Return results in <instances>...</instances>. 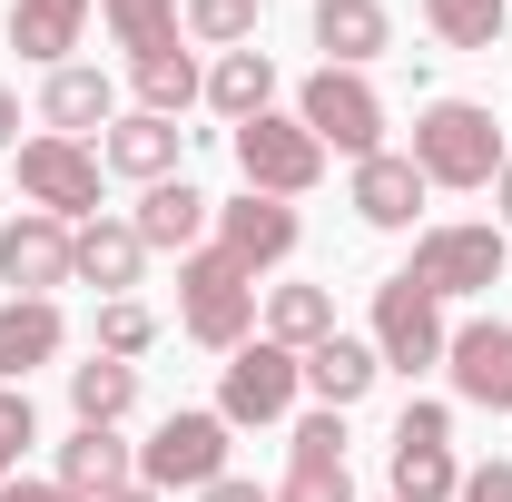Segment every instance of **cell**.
I'll return each mask as SVG.
<instances>
[{"mask_svg": "<svg viewBox=\"0 0 512 502\" xmlns=\"http://www.w3.org/2000/svg\"><path fill=\"white\" fill-rule=\"evenodd\" d=\"M60 345H69V325H60L50 296H10V306H0V384H30Z\"/></svg>", "mask_w": 512, "mask_h": 502, "instance_id": "cell-23", "label": "cell"}, {"mask_svg": "<svg viewBox=\"0 0 512 502\" xmlns=\"http://www.w3.org/2000/svg\"><path fill=\"white\" fill-rule=\"evenodd\" d=\"M0 148H20V99L0 89Z\"/></svg>", "mask_w": 512, "mask_h": 502, "instance_id": "cell-37", "label": "cell"}, {"mask_svg": "<svg viewBox=\"0 0 512 502\" xmlns=\"http://www.w3.org/2000/svg\"><path fill=\"white\" fill-rule=\"evenodd\" d=\"M296 394H306L296 355H286L276 335H256V345L227 355V375H217V414H227V424H286V414H296Z\"/></svg>", "mask_w": 512, "mask_h": 502, "instance_id": "cell-10", "label": "cell"}, {"mask_svg": "<svg viewBox=\"0 0 512 502\" xmlns=\"http://www.w3.org/2000/svg\"><path fill=\"white\" fill-rule=\"evenodd\" d=\"M178 30L207 50H247L256 40V0H178Z\"/></svg>", "mask_w": 512, "mask_h": 502, "instance_id": "cell-31", "label": "cell"}, {"mask_svg": "<svg viewBox=\"0 0 512 502\" xmlns=\"http://www.w3.org/2000/svg\"><path fill=\"white\" fill-rule=\"evenodd\" d=\"M178 325H188L197 345L237 355V345H247V325H256V276H247L227 247L178 256Z\"/></svg>", "mask_w": 512, "mask_h": 502, "instance_id": "cell-2", "label": "cell"}, {"mask_svg": "<svg viewBox=\"0 0 512 502\" xmlns=\"http://www.w3.org/2000/svg\"><path fill=\"white\" fill-rule=\"evenodd\" d=\"M227 414H197V404H178L158 434H148V453H138V483L148 493H207L217 473H227Z\"/></svg>", "mask_w": 512, "mask_h": 502, "instance_id": "cell-5", "label": "cell"}, {"mask_svg": "<svg viewBox=\"0 0 512 502\" xmlns=\"http://www.w3.org/2000/svg\"><path fill=\"white\" fill-rule=\"evenodd\" d=\"M79 30H89V0H10V50L40 69H69Z\"/></svg>", "mask_w": 512, "mask_h": 502, "instance_id": "cell-25", "label": "cell"}, {"mask_svg": "<svg viewBox=\"0 0 512 502\" xmlns=\"http://www.w3.org/2000/svg\"><path fill=\"white\" fill-rule=\"evenodd\" d=\"M128 227H138V247L158 256H197V237H207V227H217V197L197 188V178H158V188L138 197V217H128Z\"/></svg>", "mask_w": 512, "mask_h": 502, "instance_id": "cell-15", "label": "cell"}, {"mask_svg": "<svg viewBox=\"0 0 512 502\" xmlns=\"http://www.w3.org/2000/svg\"><path fill=\"white\" fill-rule=\"evenodd\" d=\"M50 483H69L79 502H109L119 483H138V453L119 443V424H79V434L60 443V473Z\"/></svg>", "mask_w": 512, "mask_h": 502, "instance_id": "cell-22", "label": "cell"}, {"mask_svg": "<svg viewBox=\"0 0 512 502\" xmlns=\"http://www.w3.org/2000/svg\"><path fill=\"white\" fill-rule=\"evenodd\" d=\"M493 207H503V227H512V158H503V178H493Z\"/></svg>", "mask_w": 512, "mask_h": 502, "instance_id": "cell-38", "label": "cell"}, {"mask_svg": "<svg viewBox=\"0 0 512 502\" xmlns=\"http://www.w3.org/2000/svg\"><path fill=\"white\" fill-rule=\"evenodd\" d=\"M453 502H512V463H473V473H463V493Z\"/></svg>", "mask_w": 512, "mask_h": 502, "instance_id": "cell-34", "label": "cell"}, {"mask_svg": "<svg viewBox=\"0 0 512 502\" xmlns=\"http://www.w3.org/2000/svg\"><path fill=\"white\" fill-rule=\"evenodd\" d=\"M286 443H296V453H286V493H276V502H355V473H345V414H306Z\"/></svg>", "mask_w": 512, "mask_h": 502, "instance_id": "cell-14", "label": "cell"}, {"mask_svg": "<svg viewBox=\"0 0 512 502\" xmlns=\"http://www.w3.org/2000/svg\"><path fill=\"white\" fill-rule=\"evenodd\" d=\"M138 266H148V247H138V227H128V217H89V227L69 237V276H79V286H99V296H128V286H138Z\"/></svg>", "mask_w": 512, "mask_h": 502, "instance_id": "cell-21", "label": "cell"}, {"mask_svg": "<svg viewBox=\"0 0 512 502\" xmlns=\"http://www.w3.org/2000/svg\"><path fill=\"white\" fill-rule=\"evenodd\" d=\"M40 119H50V138H99V128L119 119V89H109V69H50L40 79Z\"/></svg>", "mask_w": 512, "mask_h": 502, "instance_id": "cell-17", "label": "cell"}, {"mask_svg": "<svg viewBox=\"0 0 512 502\" xmlns=\"http://www.w3.org/2000/svg\"><path fill=\"white\" fill-rule=\"evenodd\" d=\"M207 109L227 128L266 119V109H276V60H266V50H217V60H207Z\"/></svg>", "mask_w": 512, "mask_h": 502, "instance_id": "cell-24", "label": "cell"}, {"mask_svg": "<svg viewBox=\"0 0 512 502\" xmlns=\"http://www.w3.org/2000/svg\"><path fill=\"white\" fill-rule=\"evenodd\" d=\"M512 20V0H424V30L444 40V50H493Z\"/></svg>", "mask_w": 512, "mask_h": 502, "instance_id": "cell-29", "label": "cell"}, {"mask_svg": "<svg viewBox=\"0 0 512 502\" xmlns=\"http://www.w3.org/2000/svg\"><path fill=\"white\" fill-rule=\"evenodd\" d=\"M178 148H188V128H178V119L128 109V119H109V138H99V168H119V178H138V188H158V178H178Z\"/></svg>", "mask_w": 512, "mask_h": 502, "instance_id": "cell-16", "label": "cell"}, {"mask_svg": "<svg viewBox=\"0 0 512 502\" xmlns=\"http://www.w3.org/2000/svg\"><path fill=\"white\" fill-rule=\"evenodd\" d=\"M148 345H158V315L138 306V296H109V306H99V355H148Z\"/></svg>", "mask_w": 512, "mask_h": 502, "instance_id": "cell-32", "label": "cell"}, {"mask_svg": "<svg viewBox=\"0 0 512 502\" xmlns=\"http://www.w3.org/2000/svg\"><path fill=\"white\" fill-rule=\"evenodd\" d=\"M414 168H424V188H493L503 178V128L483 99H434L424 119H414V148H404Z\"/></svg>", "mask_w": 512, "mask_h": 502, "instance_id": "cell-1", "label": "cell"}, {"mask_svg": "<svg viewBox=\"0 0 512 502\" xmlns=\"http://www.w3.org/2000/svg\"><path fill=\"white\" fill-rule=\"evenodd\" d=\"M404 276H414L434 306H444V296H483V286H503V227H424Z\"/></svg>", "mask_w": 512, "mask_h": 502, "instance_id": "cell-8", "label": "cell"}, {"mask_svg": "<svg viewBox=\"0 0 512 502\" xmlns=\"http://www.w3.org/2000/svg\"><path fill=\"white\" fill-rule=\"evenodd\" d=\"M109 502H168V493H148V483H119V493H109Z\"/></svg>", "mask_w": 512, "mask_h": 502, "instance_id": "cell-39", "label": "cell"}, {"mask_svg": "<svg viewBox=\"0 0 512 502\" xmlns=\"http://www.w3.org/2000/svg\"><path fill=\"white\" fill-rule=\"evenodd\" d=\"M128 89H138V109L148 119H178L188 99H207V69H197V50H148V60H128Z\"/></svg>", "mask_w": 512, "mask_h": 502, "instance_id": "cell-26", "label": "cell"}, {"mask_svg": "<svg viewBox=\"0 0 512 502\" xmlns=\"http://www.w3.org/2000/svg\"><path fill=\"white\" fill-rule=\"evenodd\" d=\"M444 345H453L444 306H434L414 276H384L375 286V355H384V375H424V365H444Z\"/></svg>", "mask_w": 512, "mask_h": 502, "instance_id": "cell-9", "label": "cell"}, {"mask_svg": "<svg viewBox=\"0 0 512 502\" xmlns=\"http://www.w3.org/2000/svg\"><path fill=\"white\" fill-rule=\"evenodd\" d=\"M69 237H79V227L20 207V217L0 227V286H10V296H50V286H69Z\"/></svg>", "mask_w": 512, "mask_h": 502, "instance_id": "cell-12", "label": "cell"}, {"mask_svg": "<svg viewBox=\"0 0 512 502\" xmlns=\"http://www.w3.org/2000/svg\"><path fill=\"white\" fill-rule=\"evenodd\" d=\"M266 335H276L286 355L325 345V335H335V296H325V286H276V296H266Z\"/></svg>", "mask_w": 512, "mask_h": 502, "instance_id": "cell-28", "label": "cell"}, {"mask_svg": "<svg viewBox=\"0 0 512 502\" xmlns=\"http://www.w3.org/2000/svg\"><path fill=\"white\" fill-rule=\"evenodd\" d=\"M40 443V414H30V384H0V483L20 473V453Z\"/></svg>", "mask_w": 512, "mask_h": 502, "instance_id": "cell-33", "label": "cell"}, {"mask_svg": "<svg viewBox=\"0 0 512 502\" xmlns=\"http://www.w3.org/2000/svg\"><path fill=\"white\" fill-rule=\"evenodd\" d=\"M0 502H79V493H69V483H20V473H10V483H0Z\"/></svg>", "mask_w": 512, "mask_h": 502, "instance_id": "cell-35", "label": "cell"}, {"mask_svg": "<svg viewBox=\"0 0 512 502\" xmlns=\"http://www.w3.org/2000/svg\"><path fill=\"white\" fill-rule=\"evenodd\" d=\"M296 237H306V227H296V207H286V197H227V207H217V247L237 256V266H247V276H266V266H286V256H296Z\"/></svg>", "mask_w": 512, "mask_h": 502, "instance_id": "cell-13", "label": "cell"}, {"mask_svg": "<svg viewBox=\"0 0 512 502\" xmlns=\"http://www.w3.org/2000/svg\"><path fill=\"white\" fill-rule=\"evenodd\" d=\"M197 502H276V493H256V483H237V473H217V483H207Z\"/></svg>", "mask_w": 512, "mask_h": 502, "instance_id": "cell-36", "label": "cell"}, {"mask_svg": "<svg viewBox=\"0 0 512 502\" xmlns=\"http://www.w3.org/2000/svg\"><path fill=\"white\" fill-rule=\"evenodd\" d=\"M0 227H10V217H0Z\"/></svg>", "mask_w": 512, "mask_h": 502, "instance_id": "cell-40", "label": "cell"}, {"mask_svg": "<svg viewBox=\"0 0 512 502\" xmlns=\"http://www.w3.org/2000/svg\"><path fill=\"white\" fill-rule=\"evenodd\" d=\"M296 375H306V394H316L325 414H345V404H365V394H375L384 355H375V345H355V335H325V345L296 355Z\"/></svg>", "mask_w": 512, "mask_h": 502, "instance_id": "cell-19", "label": "cell"}, {"mask_svg": "<svg viewBox=\"0 0 512 502\" xmlns=\"http://www.w3.org/2000/svg\"><path fill=\"white\" fill-rule=\"evenodd\" d=\"M394 463V502H453L463 493V463H453V414L444 404H404V424L384 443Z\"/></svg>", "mask_w": 512, "mask_h": 502, "instance_id": "cell-7", "label": "cell"}, {"mask_svg": "<svg viewBox=\"0 0 512 502\" xmlns=\"http://www.w3.org/2000/svg\"><path fill=\"white\" fill-rule=\"evenodd\" d=\"M128 404H138V365H119V355L69 365V414H79V424H119Z\"/></svg>", "mask_w": 512, "mask_h": 502, "instance_id": "cell-27", "label": "cell"}, {"mask_svg": "<svg viewBox=\"0 0 512 502\" xmlns=\"http://www.w3.org/2000/svg\"><path fill=\"white\" fill-rule=\"evenodd\" d=\"M10 158H20V197H30L40 217H60V227H89V217H99V148H89V138H50V128H40V138H20Z\"/></svg>", "mask_w": 512, "mask_h": 502, "instance_id": "cell-3", "label": "cell"}, {"mask_svg": "<svg viewBox=\"0 0 512 502\" xmlns=\"http://www.w3.org/2000/svg\"><path fill=\"white\" fill-rule=\"evenodd\" d=\"M296 119L316 128V148H345V158H375L384 148V99L365 69H316L296 89Z\"/></svg>", "mask_w": 512, "mask_h": 502, "instance_id": "cell-6", "label": "cell"}, {"mask_svg": "<svg viewBox=\"0 0 512 502\" xmlns=\"http://www.w3.org/2000/svg\"><path fill=\"white\" fill-rule=\"evenodd\" d=\"M444 375H453V394H463V404L512 414V325H503V315H473V325H453Z\"/></svg>", "mask_w": 512, "mask_h": 502, "instance_id": "cell-11", "label": "cell"}, {"mask_svg": "<svg viewBox=\"0 0 512 502\" xmlns=\"http://www.w3.org/2000/svg\"><path fill=\"white\" fill-rule=\"evenodd\" d=\"M316 50H325V69H365V60H384L394 50V20H384V0H316Z\"/></svg>", "mask_w": 512, "mask_h": 502, "instance_id": "cell-20", "label": "cell"}, {"mask_svg": "<svg viewBox=\"0 0 512 502\" xmlns=\"http://www.w3.org/2000/svg\"><path fill=\"white\" fill-rule=\"evenodd\" d=\"M99 20H109V40L128 60H148V50L178 40V0H99Z\"/></svg>", "mask_w": 512, "mask_h": 502, "instance_id": "cell-30", "label": "cell"}, {"mask_svg": "<svg viewBox=\"0 0 512 502\" xmlns=\"http://www.w3.org/2000/svg\"><path fill=\"white\" fill-rule=\"evenodd\" d=\"M414 207H424V168H414V158H394V148L355 158V217H365V227L404 237V227H414Z\"/></svg>", "mask_w": 512, "mask_h": 502, "instance_id": "cell-18", "label": "cell"}, {"mask_svg": "<svg viewBox=\"0 0 512 502\" xmlns=\"http://www.w3.org/2000/svg\"><path fill=\"white\" fill-rule=\"evenodd\" d=\"M227 148H237V178H247L256 197H306L325 178V148L306 119H286V109H266V119L227 128Z\"/></svg>", "mask_w": 512, "mask_h": 502, "instance_id": "cell-4", "label": "cell"}]
</instances>
